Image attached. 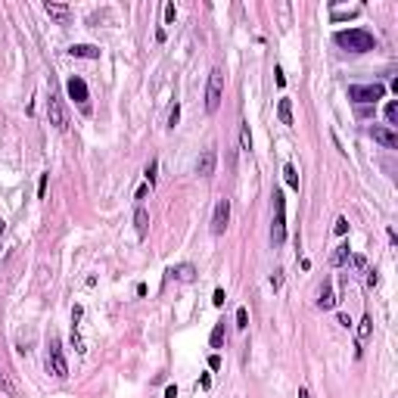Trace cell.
<instances>
[{
	"instance_id": "obj_32",
	"label": "cell",
	"mask_w": 398,
	"mask_h": 398,
	"mask_svg": "<svg viewBox=\"0 0 398 398\" xmlns=\"http://www.w3.org/2000/svg\"><path fill=\"white\" fill-rule=\"evenodd\" d=\"M224 299H227L224 290H215V295H211V302H215V305H224Z\"/></svg>"
},
{
	"instance_id": "obj_27",
	"label": "cell",
	"mask_w": 398,
	"mask_h": 398,
	"mask_svg": "<svg viewBox=\"0 0 398 398\" xmlns=\"http://www.w3.org/2000/svg\"><path fill=\"white\" fill-rule=\"evenodd\" d=\"M147 181H149V187L156 184V159H152V162L147 165Z\"/></svg>"
},
{
	"instance_id": "obj_14",
	"label": "cell",
	"mask_w": 398,
	"mask_h": 398,
	"mask_svg": "<svg viewBox=\"0 0 398 398\" xmlns=\"http://www.w3.org/2000/svg\"><path fill=\"white\" fill-rule=\"evenodd\" d=\"M336 302H339V299L333 295V286L324 283V286H320V293H317V305H320L324 311H330V308H336Z\"/></svg>"
},
{
	"instance_id": "obj_25",
	"label": "cell",
	"mask_w": 398,
	"mask_h": 398,
	"mask_svg": "<svg viewBox=\"0 0 398 398\" xmlns=\"http://www.w3.org/2000/svg\"><path fill=\"white\" fill-rule=\"evenodd\" d=\"M177 118H181V106H171V112H168V128H174V125H177Z\"/></svg>"
},
{
	"instance_id": "obj_34",
	"label": "cell",
	"mask_w": 398,
	"mask_h": 398,
	"mask_svg": "<svg viewBox=\"0 0 398 398\" xmlns=\"http://www.w3.org/2000/svg\"><path fill=\"white\" fill-rule=\"evenodd\" d=\"M271 283H274V290H280V283H283V277H280V271H277L274 277H271Z\"/></svg>"
},
{
	"instance_id": "obj_36",
	"label": "cell",
	"mask_w": 398,
	"mask_h": 398,
	"mask_svg": "<svg viewBox=\"0 0 398 398\" xmlns=\"http://www.w3.org/2000/svg\"><path fill=\"white\" fill-rule=\"evenodd\" d=\"M165 398H177V386H168L165 389Z\"/></svg>"
},
{
	"instance_id": "obj_23",
	"label": "cell",
	"mask_w": 398,
	"mask_h": 398,
	"mask_svg": "<svg viewBox=\"0 0 398 398\" xmlns=\"http://www.w3.org/2000/svg\"><path fill=\"white\" fill-rule=\"evenodd\" d=\"M386 118H389V125H398V103H395V100L386 106Z\"/></svg>"
},
{
	"instance_id": "obj_30",
	"label": "cell",
	"mask_w": 398,
	"mask_h": 398,
	"mask_svg": "<svg viewBox=\"0 0 398 398\" xmlns=\"http://www.w3.org/2000/svg\"><path fill=\"white\" fill-rule=\"evenodd\" d=\"M377 283H379V274H377V271H367V286H370V290H374Z\"/></svg>"
},
{
	"instance_id": "obj_22",
	"label": "cell",
	"mask_w": 398,
	"mask_h": 398,
	"mask_svg": "<svg viewBox=\"0 0 398 398\" xmlns=\"http://www.w3.org/2000/svg\"><path fill=\"white\" fill-rule=\"evenodd\" d=\"M236 327H240V330L249 327V311L246 308H236Z\"/></svg>"
},
{
	"instance_id": "obj_20",
	"label": "cell",
	"mask_w": 398,
	"mask_h": 398,
	"mask_svg": "<svg viewBox=\"0 0 398 398\" xmlns=\"http://www.w3.org/2000/svg\"><path fill=\"white\" fill-rule=\"evenodd\" d=\"M345 258H349V246H345V243H342V246H336V252H333V258H330V261H333V265L339 268V265H342Z\"/></svg>"
},
{
	"instance_id": "obj_3",
	"label": "cell",
	"mask_w": 398,
	"mask_h": 398,
	"mask_svg": "<svg viewBox=\"0 0 398 398\" xmlns=\"http://www.w3.org/2000/svg\"><path fill=\"white\" fill-rule=\"evenodd\" d=\"M221 97H224V69H211L206 84V112H218Z\"/></svg>"
},
{
	"instance_id": "obj_18",
	"label": "cell",
	"mask_w": 398,
	"mask_h": 398,
	"mask_svg": "<svg viewBox=\"0 0 398 398\" xmlns=\"http://www.w3.org/2000/svg\"><path fill=\"white\" fill-rule=\"evenodd\" d=\"M224 345V324H215L211 330V349H221Z\"/></svg>"
},
{
	"instance_id": "obj_9",
	"label": "cell",
	"mask_w": 398,
	"mask_h": 398,
	"mask_svg": "<svg viewBox=\"0 0 398 398\" xmlns=\"http://www.w3.org/2000/svg\"><path fill=\"white\" fill-rule=\"evenodd\" d=\"M44 13L53 22H59V25H69L72 22V6L69 3H53V0H50V3H44Z\"/></svg>"
},
{
	"instance_id": "obj_28",
	"label": "cell",
	"mask_w": 398,
	"mask_h": 398,
	"mask_svg": "<svg viewBox=\"0 0 398 398\" xmlns=\"http://www.w3.org/2000/svg\"><path fill=\"white\" fill-rule=\"evenodd\" d=\"M177 19V10H174V3H168L165 6V22H174Z\"/></svg>"
},
{
	"instance_id": "obj_21",
	"label": "cell",
	"mask_w": 398,
	"mask_h": 398,
	"mask_svg": "<svg viewBox=\"0 0 398 398\" xmlns=\"http://www.w3.org/2000/svg\"><path fill=\"white\" fill-rule=\"evenodd\" d=\"M283 174H286V184H290L293 190H299V174H295V168H293V165H286V168H283Z\"/></svg>"
},
{
	"instance_id": "obj_24",
	"label": "cell",
	"mask_w": 398,
	"mask_h": 398,
	"mask_svg": "<svg viewBox=\"0 0 398 398\" xmlns=\"http://www.w3.org/2000/svg\"><path fill=\"white\" fill-rule=\"evenodd\" d=\"M240 143H243V149H252V134H249V125H243V131H240Z\"/></svg>"
},
{
	"instance_id": "obj_37",
	"label": "cell",
	"mask_w": 398,
	"mask_h": 398,
	"mask_svg": "<svg viewBox=\"0 0 398 398\" xmlns=\"http://www.w3.org/2000/svg\"><path fill=\"white\" fill-rule=\"evenodd\" d=\"M299 398H311V395H308V389H305V386L299 389Z\"/></svg>"
},
{
	"instance_id": "obj_2",
	"label": "cell",
	"mask_w": 398,
	"mask_h": 398,
	"mask_svg": "<svg viewBox=\"0 0 398 398\" xmlns=\"http://www.w3.org/2000/svg\"><path fill=\"white\" fill-rule=\"evenodd\" d=\"M271 240L274 246L286 243V199L280 190H274V224H271Z\"/></svg>"
},
{
	"instance_id": "obj_7",
	"label": "cell",
	"mask_w": 398,
	"mask_h": 398,
	"mask_svg": "<svg viewBox=\"0 0 398 398\" xmlns=\"http://www.w3.org/2000/svg\"><path fill=\"white\" fill-rule=\"evenodd\" d=\"M0 392L10 395V398H22V383H19V377H16L13 367H10V364H3V361H0Z\"/></svg>"
},
{
	"instance_id": "obj_10",
	"label": "cell",
	"mask_w": 398,
	"mask_h": 398,
	"mask_svg": "<svg viewBox=\"0 0 398 398\" xmlns=\"http://www.w3.org/2000/svg\"><path fill=\"white\" fill-rule=\"evenodd\" d=\"M215 162H218V152H215V147L202 149V152H199V159H196V174H199V177H209L211 171H215Z\"/></svg>"
},
{
	"instance_id": "obj_8",
	"label": "cell",
	"mask_w": 398,
	"mask_h": 398,
	"mask_svg": "<svg viewBox=\"0 0 398 398\" xmlns=\"http://www.w3.org/2000/svg\"><path fill=\"white\" fill-rule=\"evenodd\" d=\"M227 224H230V202L227 199H218L215 202V215H211V233L221 236L227 230Z\"/></svg>"
},
{
	"instance_id": "obj_11",
	"label": "cell",
	"mask_w": 398,
	"mask_h": 398,
	"mask_svg": "<svg viewBox=\"0 0 398 398\" xmlns=\"http://www.w3.org/2000/svg\"><path fill=\"white\" fill-rule=\"evenodd\" d=\"M65 90H69V97L75 100V103H81L84 109H87V84H84V78H72L65 81Z\"/></svg>"
},
{
	"instance_id": "obj_38",
	"label": "cell",
	"mask_w": 398,
	"mask_h": 398,
	"mask_svg": "<svg viewBox=\"0 0 398 398\" xmlns=\"http://www.w3.org/2000/svg\"><path fill=\"white\" fill-rule=\"evenodd\" d=\"M6 230V221H3V218H0V233H3Z\"/></svg>"
},
{
	"instance_id": "obj_33",
	"label": "cell",
	"mask_w": 398,
	"mask_h": 398,
	"mask_svg": "<svg viewBox=\"0 0 398 398\" xmlns=\"http://www.w3.org/2000/svg\"><path fill=\"white\" fill-rule=\"evenodd\" d=\"M209 367L218 370V367H221V358H218V355H211V358H209Z\"/></svg>"
},
{
	"instance_id": "obj_31",
	"label": "cell",
	"mask_w": 398,
	"mask_h": 398,
	"mask_svg": "<svg viewBox=\"0 0 398 398\" xmlns=\"http://www.w3.org/2000/svg\"><path fill=\"white\" fill-rule=\"evenodd\" d=\"M44 193H47V174H41V184H38V196L44 199Z\"/></svg>"
},
{
	"instance_id": "obj_15",
	"label": "cell",
	"mask_w": 398,
	"mask_h": 398,
	"mask_svg": "<svg viewBox=\"0 0 398 398\" xmlns=\"http://www.w3.org/2000/svg\"><path fill=\"white\" fill-rule=\"evenodd\" d=\"M69 53L78 56V59H100V47H94V44H75Z\"/></svg>"
},
{
	"instance_id": "obj_26",
	"label": "cell",
	"mask_w": 398,
	"mask_h": 398,
	"mask_svg": "<svg viewBox=\"0 0 398 398\" xmlns=\"http://www.w3.org/2000/svg\"><path fill=\"white\" fill-rule=\"evenodd\" d=\"M333 230L339 233V236H345L349 233V221H345V218H336V224H333Z\"/></svg>"
},
{
	"instance_id": "obj_4",
	"label": "cell",
	"mask_w": 398,
	"mask_h": 398,
	"mask_svg": "<svg viewBox=\"0 0 398 398\" xmlns=\"http://www.w3.org/2000/svg\"><path fill=\"white\" fill-rule=\"evenodd\" d=\"M47 118H50V125H53L56 131L69 128V112H65V103H63V97H59L56 87H50V97H47Z\"/></svg>"
},
{
	"instance_id": "obj_13",
	"label": "cell",
	"mask_w": 398,
	"mask_h": 398,
	"mask_svg": "<svg viewBox=\"0 0 398 398\" xmlns=\"http://www.w3.org/2000/svg\"><path fill=\"white\" fill-rule=\"evenodd\" d=\"M168 274L174 277V280H181V283H190V280H196V268L193 265H174Z\"/></svg>"
},
{
	"instance_id": "obj_5",
	"label": "cell",
	"mask_w": 398,
	"mask_h": 398,
	"mask_svg": "<svg viewBox=\"0 0 398 398\" xmlns=\"http://www.w3.org/2000/svg\"><path fill=\"white\" fill-rule=\"evenodd\" d=\"M47 370L53 374L56 379H65L69 377V364H65V355H63V342L56 336H50V352H47Z\"/></svg>"
},
{
	"instance_id": "obj_16",
	"label": "cell",
	"mask_w": 398,
	"mask_h": 398,
	"mask_svg": "<svg viewBox=\"0 0 398 398\" xmlns=\"http://www.w3.org/2000/svg\"><path fill=\"white\" fill-rule=\"evenodd\" d=\"M134 227H137V236H147V230H149V211L143 209V206H137V211H134Z\"/></svg>"
},
{
	"instance_id": "obj_17",
	"label": "cell",
	"mask_w": 398,
	"mask_h": 398,
	"mask_svg": "<svg viewBox=\"0 0 398 398\" xmlns=\"http://www.w3.org/2000/svg\"><path fill=\"white\" fill-rule=\"evenodd\" d=\"M277 115H280V122H283V125H293V100H290V97H280Z\"/></svg>"
},
{
	"instance_id": "obj_35",
	"label": "cell",
	"mask_w": 398,
	"mask_h": 398,
	"mask_svg": "<svg viewBox=\"0 0 398 398\" xmlns=\"http://www.w3.org/2000/svg\"><path fill=\"white\" fill-rule=\"evenodd\" d=\"M199 386H202V389H209V386H211V377H209V374H202V379H199Z\"/></svg>"
},
{
	"instance_id": "obj_29",
	"label": "cell",
	"mask_w": 398,
	"mask_h": 398,
	"mask_svg": "<svg viewBox=\"0 0 398 398\" xmlns=\"http://www.w3.org/2000/svg\"><path fill=\"white\" fill-rule=\"evenodd\" d=\"M352 265L358 268V271H367V258H364V255H355V258H352Z\"/></svg>"
},
{
	"instance_id": "obj_1",
	"label": "cell",
	"mask_w": 398,
	"mask_h": 398,
	"mask_svg": "<svg viewBox=\"0 0 398 398\" xmlns=\"http://www.w3.org/2000/svg\"><path fill=\"white\" fill-rule=\"evenodd\" d=\"M336 44L349 50V53H367V50L377 47V38L367 28H345V31H336Z\"/></svg>"
},
{
	"instance_id": "obj_12",
	"label": "cell",
	"mask_w": 398,
	"mask_h": 398,
	"mask_svg": "<svg viewBox=\"0 0 398 398\" xmlns=\"http://www.w3.org/2000/svg\"><path fill=\"white\" fill-rule=\"evenodd\" d=\"M370 137H374L377 143H383L386 149H398V134L392 128H379L377 125V128H370Z\"/></svg>"
},
{
	"instance_id": "obj_6",
	"label": "cell",
	"mask_w": 398,
	"mask_h": 398,
	"mask_svg": "<svg viewBox=\"0 0 398 398\" xmlns=\"http://www.w3.org/2000/svg\"><path fill=\"white\" fill-rule=\"evenodd\" d=\"M383 97H386L383 84H352L349 87V100H355V103H377Z\"/></svg>"
},
{
	"instance_id": "obj_19",
	"label": "cell",
	"mask_w": 398,
	"mask_h": 398,
	"mask_svg": "<svg viewBox=\"0 0 398 398\" xmlns=\"http://www.w3.org/2000/svg\"><path fill=\"white\" fill-rule=\"evenodd\" d=\"M370 336V317H364L361 320V327H358V355H361V345H364V339Z\"/></svg>"
}]
</instances>
